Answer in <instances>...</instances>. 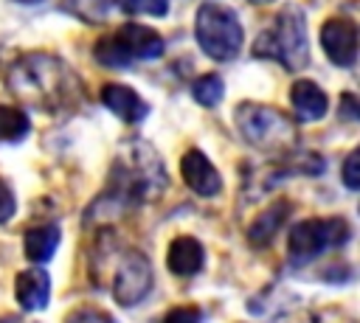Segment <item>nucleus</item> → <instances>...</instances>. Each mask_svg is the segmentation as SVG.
Here are the masks:
<instances>
[{
  "label": "nucleus",
  "instance_id": "f257e3e1",
  "mask_svg": "<svg viewBox=\"0 0 360 323\" xmlns=\"http://www.w3.org/2000/svg\"><path fill=\"white\" fill-rule=\"evenodd\" d=\"M6 81L17 98H22L37 110H65L79 95L76 73L59 56L45 51L20 56L8 67Z\"/></svg>",
  "mask_w": 360,
  "mask_h": 323
},
{
  "label": "nucleus",
  "instance_id": "f03ea898",
  "mask_svg": "<svg viewBox=\"0 0 360 323\" xmlns=\"http://www.w3.org/2000/svg\"><path fill=\"white\" fill-rule=\"evenodd\" d=\"M110 188L112 194L107 197L118 205H135V202L160 197L166 188V171L160 157L146 143H135L129 152H124L112 163Z\"/></svg>",
  "mask_w": 360,
  "mask_h": 323
},
{
  "label": "nucleus",
  "instance_id": "7ed1b4c3",
  "mask_svg": "<svg viewBox=\"0 0 360 323\" xmlns=\"http://www.w3.org/2000/svg\"><path fill=\"white\" fill-rule=\"evenodd\" d=\"M253 56L276 59L290 70H301L309 65V39H307V17L298 6H287L276 14L273 25L259 34L253 42Z\"/></svg>",
  "mask_w": 360,
  "mask_h": 323
},
{
  "label": "nucleus",
  "instance_id": "20e7f679",
  "mask_svg": "<svg viewBox=\"0 0 360 323\" xmlns=\"http://www.w3.org/2000/svg\"><path fill=\"white\" fill-rule=\"evenodd\" d=\"M233 121L239 126V135L262 152L281 154V152H290L295 146L292 121L284 112H278L276 107L256 104V101H242L233 112Z\"/></svg>",
  "mask_w": 360,
  "mask_h": 323
},
{
  "label": "nucleus",
  "instance_id": "39448f33",
  "mask_svg": "<svg viewBox=\"0 0 360 323\" xmlns=\"http://www.w3.org/2000/svg\"><path fill=\"white\" fill-rule=\"evenodd\" d=\"M194 37L205 56L217 62H231L242 48V22L231 6L222 3H202L194 20Z\"/></svg>",
  "mask_w": 360,
  "mask_h": 323
},
{
  "label": "nucleus",
  "instance_id": "423d86ee",
  "mask_svg": "<svg viewBox=\"0 0 360 323\" xmlns=\"http://www.w3.org/2000/svg\"><path fill=\"white\" fill-rule=\"evenodd\" d=\"M110 292L115 303L135 306L152 289V264L135 247H115L110 244Z\"/></svg>",
  "mask_w": 360,
  "mask_h": 323
},
{
  "label": "nucleus",
  "instance_id": "0eeeda50",
  "mask_svg": "<svg viewBox=\"0 0 360 323\" xmlns=\"http://www.w3.org/2000/svg\"><path fill=\"white\" fill-rule=\"evenodd\" d=\"M352 236L349 222L343 216H318V219H304L295 222L287 239V253L295 264L312 261L315 256L346 244Z\"/></svg>",
  "mask_w": 360,
  "mask_h": 323
},
{
  "label": "nucleus",
  "instance_id": "6e6552de",
  "mask_svg": "<svg viewBox=\"0 0 360 323\" xmlns=\"http://www.w3.org/2000/svg\"><path fill=\"white\" fill-rule=\"evenodd\" d=\"M321 48L338 67H352L357 59V22L352 17H329L318 31Z\"/></svg>",
  "mask_w": 360,
  "mask_h": 323
},
{
  "label": "nucleus",
  "instance_id": "1a4fd4ad",
  "mask_svg": "<svg viewBox=\"0 0 360 323\" xmlns=\"http://www.w3.org/2000/svg\"><path fill=\"white\" fill-rule=\"evenodd\" d=\"M180 174H183V183L200 197H217L222 191V177L217 166L200 149H188L180 157Z\"/></svg>",
  "mask_w": 360,
  "mask_h": 323
},
{
  "label": "nucleus",
  "instance_id": "9d476101",
  "mask_svg": "<svg viewBox=\"0 0 360 323\" xmlns=\"http://www.w3.org/2000/svg\"><path fill=\"white\" fill-rule=\"evenodd\" d=\"M14 301L22 312H39L51 301V275L42 267H28L14 278Z\"/></svg>",
  "mask_w": 360,
  "mask_h": 323
},
{
  "label": "nucleus",
  "instance_id": "9b49d317",
  "mask_svg": "<svg viewBox=\"0 0 360 323\" xmlns=\"http://www.w3.org/2000/svg\"><path fill=\"white\" fill-rule=\"evenodd\" d=\"M101 104L115 115L121 118L124 124H138L146 118L149 112V104L127 84H118V81H110L101 87Z\"/></svg>",
  "mask_w": 360,
  "mask_h": 323
},
{
  "label": "nucleus",
  "instance_id": "f8f14e48",
  "mask_svg": "<svg viewBox=\"0 0 360 323\" xmlns=\"http://www.w3.org/2000/svg\"><path fill=\"white\" fill-rule=\"evenodd\" d=\"M290 107H292V115L304 124H312V121H321L329 110V98L326 93L309 81V79H298L292 81L290 87Z\"/></svg>",
  "mask_w": 360,
  "mask_h": 323
},
{
  "label": "nucleus",
  "instance_id": "ddd939ff",
  "mask_svg": "<svg viewBox=\"0 0 360 323\" xmlns=\"http://www.w3.org/2000/svg\"><path fill=\"white\" fill-rule=\"evenodd\" d=\"M115 37L124 42L127 53L135 59H158L163 53V37L149 28V25H141V22H127L115 31Z\"/></svg>",
  "mask_w": 360,
  "mask_h": 323
},
{
  "label": "nucleus",
  "instance_id": "4468645a",
  "mask_svg": "<svg viewBox=\"0 0 360 323\" xmlns=\"http://www.w3.org/2000/svg\"><path fill=\"white\" fill-rule=\"evenodd\" d=\"M166 264L180 278L197 275L205 264V250L194 236H177V239H172V244L166 250Z\"/></svg>",
  "mask_w": 360,
  "mask_h": 323
},
{
  "label": "nucleus",
  "instance_id": "2eb2a0df",
  "mask_svg": "<svg viewBox=\"0 0 360 323\" xmlns=\"http://www.w3.org/2000/svg\"><path fill=\"white\" fill-rule=\"evenodd\" d=\"M290 211H292V205H290L287 199L270 202V208H264V211L248 225V242H250L253 247H267V244L276 239L278 228L287 222Z\"/></svg>",
  "mask_w": 360,
  "mask_h": 323
},
{
  "label": "nucleus",
  "instance_id": "dca6fc26",
  "mask_svg": "<svg viewBox=\"0 0 360 323\" xmlns=\"http://www.w3.org/2000/svg\"><path fill=\"white\" fill-rule=\"evenodd\" d=\"M59 242H62L59 225L45 222V225H34V228L25 230V236H22V250H25L28 261L42 264V261H48V258L56 253Z\"/></svg>",
  "mask_w": 360,
  "mask_h": 323
},
{
  "label": "nucleus",
  "instance_id": "f3484780",
  "mask_svg": "<svg viewBox=\"0 0 360 323\" xmlns=\"http://www.w3.org/2000/svg\"><path fill=\"white\" fill-rule=\"evenodd\" d=\"M31 121L20 107L11 104H0V140L3 143H17L28 135Z\"/></svg>",
  "mask_w": 360,
  "mask_h": 323
},
{
  "label": "nucleus",
  "instance_id": "a211bd4d",
  "mask_svg": "<svg viewBox=\"0 0 360 323\" xmlns=\"http://www.w3.org/2000/svg\"><path fill=\"white\" fill-rule=\"evenodd\" d=\"M93 56H96V62L104 65V67H127V65L132 62V56L127 53L124 42H121L115 34H112V37H101V39L96 42V48H93Z\"/></svg>",
  "mask_w": 360,
  "mask_h": 323
},
{
  "label": "nucleus",
  "instance_id": "6ab92c4d",
  "mask_svg": "<svg viewBox=\"0 0 360 323\" xmlns=\"http://www.w3.org/2000/svg\"><path fill=\"white\" fill-rule=\"evenodd\" d=\"M191 95H194V101L197 104H202V107H217L219 101H222V95H225V84H222V79L217 76V73H202L194 84H191Z\"/></svg>",
  "mask_w": 360,
  "mask_h": 323
},
{
  "label": "nucleus",
  "instance_id": "aec40b11",
  "mask_svg": "<svg viewBox=\"0 0 360 323\" xmlns=\"http://www.w3.org/2000/svg\"><path fill=\"white\" fill-rule=\"evenodd\" d=\"M121 8L127 14H149L163 17L169 11V0H121Z\"/></svg>",
  "mask_w": 360,
  "mask_h": 323
},
{
  "label": "nucleus",
  "instance_id": "412c9836",
  "mask_svg": "<svg viewBox=\"0 0 360 323\" xmlns=\"http://www.w3.org/2000/svg\"><path fill=\"white\" fill-rule=\"evenodd\" d=\"M340 180H343V185H346L349 191H357V188H360V152H357V149H352V152L346 154Z\"/></svg>",
  "mask_w": 360,
  "mask_h": 323
},
{
  "label": "nucleus",
  "instance_id": "4be33fe9",
  "mask_svg": "<svg viewBox=\"0 0 360 323\" xmlns=\"http://www.w3.org/2000/svg\"><path fill=\"white\" fill-rule=\"evenodd\" d=\"M65 323H115L104 309H96V306H82V309H73Z\"/></svg>",
  "mask_w": 360,
  "mask_h": 323
},
{
  "label": "nucleus",
  "instance_id": "5701e85b",
  "mask_svg": "<svg viewBox=\"0 0 360 323\" xmlns=\"http://www.w3.org/2000/svg\"><path fill=\"white\" fill-rule=\"evenodd\" d=\"M200 320H202V312L197 306H174L163 317V323H200Z\"/></svg>",
  "mask_w": 360,
  "mask_h": 323
},
{
  "label": "nucleus",
  "instance_id": "b1692460",
  "mask_svg": "<svg viewBox=\"0 0 360 323\" xmlns=\"http://www.w3.org/2000/svg\"><path fill=\"white\" fill-rule=\"evenodd\" d=\"M14 211H17L14 194H11V188L0 180V225H3V222H8V219L14 216Z\"/></svg>",
  "mask_w": 360,
  "mask_h": 323
},
{
  "label": "nucleus",
  "instance_id": "393cba45",
  "mask_svg": "<svg viewBox=\"0 0 360 323\" xmlns=\"http://www.w3.org/2000/svg\"><path fill=\"white\" fill-rule=\"evenodd\" d=\"M340 104H343V118L354 121V118H357V98H354L352 93H343V95H340Z\"/></svg>",
  "mask_w": 360,
  "mask_h": 323
},
{
  "label": "nucleus",
  "instance_id": "a878e982",
  "mask_svg": "<svg viewBox=\"0 0 360 323\" xmlns=\"http://www.w3.org/2000/svg\"><path fill=\"white\" fill-rule=\"evenodd\" d=\"M0 323H14V317H0Z\"/></svg>",
  "mask_w": 360,
  "mask_h": 323
},
{
  "label": "nucleus",
  "instance_id": "bb28decb",
  "mask_svg": "<svg viewBox=\"0 0 360 323\" xmlns=\"http://www.w3.org/2000/svg\"><path fill=\"white\" fill-rule=\"evenodd\" d=\"M17 3H39V0H17Z\"/></svg>",
  "mask_w": 360,
  "mask_h": 323
},
{
  "label": "nucleus",
  "instance_id": "cd10ccee",
  "mask_svg": "<svg viewBox=\"0 0 360 323\" xmlns=\"http://www.w3.org/2000/svg\"><path fill=\"white\" fill-rule=\"evenodd\" d=\"M250 3H270V0H250Z\"/></svg>",
  "mask_w": 360,
  "mask_h": 323
}]
</instances>
